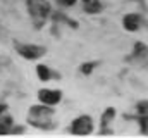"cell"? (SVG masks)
<instances>
[{"label":"cell","mask_w":148,"mask_h":138,"mask_svg":"<svg viewBox=\"0 0 148 138\" xmlns=\"http://www.w3.org/2000/svg\"><path fill=\"white\" fill-rule=\"evenodd\" d=\"M28 9L31 12L35 26L41 28V24L45 23V19L50 14V3L47 0H28Z\"/></svg>","instance_id":"1"},{"label":"cell","mask_w":148,"mask_h":138,"mask_svg":"<svg viewBox=\"0 0 148 138\" xmlns=\"http://www.w3.org/2000/svg\"><path fill=\"white\" fill-rule=\"evenodd\" d=\"M91 131H93V123H91V117L88 116H81L74 119L73 126H71V133L74 135H90Z\"/></svg>","instance_id":"2"},{"label":"cell","mask_w":148,"mask_h":138,"mask_svg":"<svg viewBox=\"0 0 148 138\" xmlns=\"http://www.w3.org/2000/svg\"><path fill=\"white\" fill-rule=\"evenodd\" d=\"M17 50L26 59H38L45 54L43 47H35V45H17Z\"/></svg>","instance_id":"3"},{"label":"cell","mask_w":148,"mask_h":138,"mask_svg":"<svg viewBox=\"0 0 148 138\" xmlns=\"http://www.w3.org/2000/svg\"><path fill=\"white\" fill-rule=\"evenodd\" d=\"M38 99L43 104L53 105V104H57L60 100V92H59V90H40Z\"/></svg>","instance_id":"4"},{"label":"cell","mask_w":148,"mask_h":138,"mask_svg":"<svg viewBox=\"0 0 148 138\" xmlns=\"http://www.w3.org/2000/svg\"><path fill=\"white\" fill-rule=\"evenodd\" d=\"M124 28L127 31H136L140 28V17L136 14H129L124 17Z\"/></svg>","instance_id":"5"},{"label":"cell","mask_w":148,"mask_h":138,"mask_svg":"<svg viewBox=\"0 0 148 138\" xmlns=\"http://www.w3.org/2000/svg\"><path fill=\"white\" fill-rule=\"evenodd\" d=\"M100 9H102V5H100V2H97V0H90V2H86V7H84V10L90 12V14H95V12H98Z\"/></svg>","instance_id":"6"},{"label":"cell","mask_w":148,"mask_h":138,"mask_svg":"<svg viewBox=\"0 0 148 138\" xmlns=\"http://www.w3.org/2000/svg\"><path fill=\"white\" fill-rule=\"evenodd\" d=\"M36 72H38V76L41 78V81H47V79L50 78V71H48L47 66H38Z\"/></svg>","instance_id":"7"},{"label":"cell","mask_w":148,"mask_h":138,"mask_svg":"<svg viewBox=\"0 0 148 138\" xmlns=\"http://www.w3.org/2000/svg\"><path fill=\"white\" fill-rule=\"evenodd\" d=\"M10 131V119L5 117L2 123H0V133H9Z\"/></svg>","instance_id":"8"},{"label":"cell","mask_w":148,"mask_h":138,"mask_svg":"<svg viewBox=\"0 0 148 138\" xmlns=\"http://www.w3.org/2000/svg\"><path fill=\"white\" fill-rule=\"evenodd\" d=\"M114 114H115V110H114V109H107V110H105V114H103V117H102V124H107V123H109V119L114 117Z\"/></svg>","instance_id":"9"},{"label":"cell","mask_w":148,"mask_h":138,"mask_svg":"<svg viewBox=\"0 0 148 138\" xmlns=\"http://www.w3.org/2000/svg\"><path fill=\"white\" fill-rule=\"evenodd\" d=\"M93 68H95V62H88V64H83V66H81V71H83L84 74H88V72H91Z\"/></svg>","instance_id":"10"},{"label":"cell","mask_w":148,"mask_h":138,"mask_svg":"<svg viewBox=\"0 0 148 138\" xmlns=\"http://www.w3.org/2000/svg\"><path fill=\"white\" fill-rule=\"evenodd\" d=\"M138 112H140V114H147L148 112V102L138 104Z\"/></svg>","instance_id":"11"},{"label":"cell","mask_w":148,"mask_h":138,"mask_svg":"<svg viewBox=\"0 0 148 138\" xmlns=\"http://www.w3.org/2000/svg\"><path fill=\"white\" fill-rule=\"evenodd\" d=\"M59 2H60L62 5H74V2H76V0H59Z\"/></svg>","instance_id":"12"},{"label":"cell","mask_w":148,"mask_h":138,"mask_svg":"<svg viewBox=\"0 0 148 138\" xmlns=\"http://www.w3.org/2000/svg\"><path fill=\"white\" fill-rule=\"evenodd\" d=\"M3 109H5V105H0V114L3 112Z\"/></svg>","instance_id":"13"},{"label":"cell","mask_w":148,"mask_h":138,"mask_svg":"<svg viewBox=\"0 0 148 138\" xmlns=\"http://www.w3.org/2000/svg\"><path fill=\"white\" fill-rule=\"evenodd\" d=\"M84 2H90V0H84Z\"/></svg>","instance_id":"14"}]
</instances>
